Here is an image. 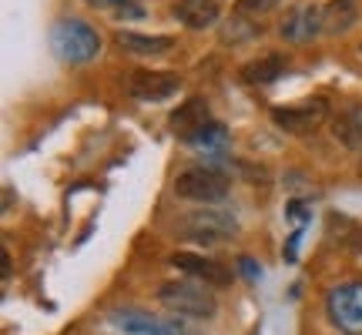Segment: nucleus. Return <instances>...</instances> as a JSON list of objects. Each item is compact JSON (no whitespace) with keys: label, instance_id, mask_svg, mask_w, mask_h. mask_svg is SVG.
Wrapping results in <instances>:
<instances>
[{"label":"nucleus","instance_id":"nucleus-20","mask_svg":"<svg viewBox=\"0 0 362 335\" xmlns=\"http://www.w3.org/2000/svg\"><path fill=\"white\" fill-rule=\"evenodd\" d=\"M238 265H242V271H245L248 278H255L259 271H255V265H252V258H238Z\"/></svg>","mask_w":362,"mask_h":335},{"label":"nucleus","instance_id":"nucleus-13","mask_svg":"<svg viewBox=\"0 0 362 335\" xmlns=\"http://www.w3.org/2000/svg\"><path fill=\"white\" fill-rule=\"evenodd\" d=\"M175 17L188 30H205V27H215V20H218V4L215 0H178Z\"/></svg>","mask_w":362,"mask_h":335},{"label":"nucleus","instance_id":"nucleus-15","mask_svg":"<svg viewBox=\"0 0 362 335\" xmlns=\"http://www.w3.org/2000/svg\"><path fill=\"white\" fill-rule=\"evenodd\" d=\"M285 57L282 54H269V57H259V61H252V64L242 67V78L248 84H272V81H279L285 74Z\"/></svg>","mask_w":362,"mask_h":335},{"label":"nucleus","instance_id":"nucleus-8","mask_svg":"<svg viewBox=\"0 0 362 335\" xmlns=\"http://www.w3.org/2000/svg\"><path fill=\"white\" fill-rule=\"evenodd\" d=\"M107 322L121 335H181L175 322H161V319H155V315H148L141 309H117L107 315Z\"/></svg>","mask_w":362,"mask_h":335},{"label":"nucleus","instance_id":"nucleus-18","mask_svg":"<svg viewBox=\"0 0 362 335\" xmlns=\"http://www.w3.org/2000/svg\"><path fill=\"white\" fill-rule=\"evenodd\" d=\"M279 4H282V0H238V4H235V11L259 17V13H269L272 7H279Z\"/></svg>","mask_w":362,"mask_h":335},{"label":"nucleus","instance_id":"nucleus-19","mask_svg":"<svg viewBox=\"0 0 362 335\" xmlns=\"http://www.w3.org/2000/svg\"><path fill=\"white\" fill-rule=\"evenodd\" d=\"M90 7H115V11L121 13H134V17H141V11L134 7V4H128V0H88Z\"/></svg>","mask_w":362,"mask_h":335},{"label":"nucleus","instance_id":"nucleus-14","mask_svg":"<svg viewBox=\"0 0 362 335\" xmlns=\"http://www.w3.org/2000/svg\"><path fill=\"white\" fill-rule=\"evenodd\" d=\"M359 20L356 0H329L322 7V30L325 34H346Z\"/></svg>","mask_w":362,"mask_h":335},{"label":"nucleus","instance_id":"nucleus-12","mask_svg":"<svg viewBox=\"0 0 362 335\" xmlns=\"http://www.w3.org/2000/svg\"><path fill=\"white\" fill-rule=\"evenodd\" d=\"M115 40H117L121 51L138 54V57H158V54H168L171 47H175V40L165 37V34L148 37V34H138V30H117Z\"/></svg>","mask_w":362,"mask_h":335},{"label":"nucleus","instance_id":"nucleus-16","mask_svg":"<svg viewBox=\"0 0 362 335\" xmlns=\"http://www.w3.org/2000/svg\"><path fill=\"white\" fill-rule=\"evenodd\" d=\"M332 134H336L349 151H362V114L359 111H346V114H339L336 124H332Z\"/></svg>","mask_w":362,"mask_h":335},{"label":"nucleus","instance_id":"nucleus-2","mask_svg":"<svg viewBox=\"0 0 362 335\" xmlns=\"http://www.w3.org/2000/svg\"><path fill=\"white\" fill-rule=\"evenodd\" d=\"M158 302L171 309L175 315H188V319H211L218 312V298L205 282H165L158 292Z\"/></svg>","mask_w":362,"mask_h":335},{"label":"nucleus","instance_id":"nucleus-17","mask_svg":"<svg viewBox=\"0 0 362 335\" xmlns=\"http://www.w3.org/2000/svg\"><path fill=\"white\" fill-rule=\"evenodd\" d=\"M188 144H194V148H205V151H211V155H221L225 151V144H228V134H225V128H221L218 121H211L202 134H194Z\"/></svg>","mask_w":362,"mask_h":335},{"label":"nucleus","instance_id":"nucleus-6","mask_svg":"<svg viewBox=\"0 0 362 335\" xmlns=\"http://www.w3.org/2000/svg\"><path fill=\"white\" fill-rule=\"evenodd\" d=\"M325 117H329V104L322 98H309V101L296 104V107H275L272 111V121L288 134H309V131L322 124Z\"/></svg>","mask_w":362,"mask_h":335},{"label":"nucleus","instance_id":"nucleus-3","mask_svg":"<svg viewBox=\"0 0 362 335\" xmlns=\"http://www.w3.org/2000/svg\"><path fill=\"white\" fill-rule=\"evenodd\" d=\"M175 194H178V198H188V201H202V205L221 201V198L228 194V178L211 165L185 168L178 178H175Z\"/></svg>","mask_w":362,"mask_h":335},{"label":"nucleus","instance_id":"nucleus-1","mask_svg":"<svg viewBox=\"0 0 362 335\" xmlns=\"http://www.w3.org/2000/svg\"><path fill=\"white\" fill-rule=\"evenodd\" d=\"M51 47L64 64H88L101 51V37L90 24L78 17H64L51 27Z\"/></svg>","mask_w":362,"mask_h":335},{"label":"nucleus","instance_id":"nucleus-11","mask_svg":"<svg viewBox=\"0 0 362 335\" xmlns=\"http://www.w3.org/2000/svg\"><path fill=\"white\" fill-rule=\"evenodd\" d=\"M208 124H211V111H208L205 98H188V101L171 114V131H175L178 138H185V141H192L194 134H202Z\"/></svg>","mask_w":362,"mask_h":335},{"label":"nucleus","instance_id":"nucleus-9","mask_svg":"<svg viewBox=\"0 0 362 335\" xmlns=\"http://www.w3.org/2000/svg\"><path fill=\"white\" fill-rule=\"evenodd\" d=\"M282 37L292 40V44H305L312 40L315 34H322V7H315V4H302V7H292V11L285 13L282 20Z\"/></svg>","mask_w":362,"mask_h":335},{"label":"nucleus","instance_id":"nucleus-5","mask_svg":"<svg viewBox=\"0 0 362 335\" xmlns=\"http://www.w3.org/2000/svg\"><path fill=\"white\" fill-rule=\"evenodd\" d=\"M325 309L332 315V322L346 332H362V282L339 285L329 292Z\"/></svg>","mask_w":362,"mask_h":335},{"label":"nucleus","instance_id":"nucleus-4","mask_svg":"<svg viewBox=\"0 0 362 335\" xmlns=\"http://www.w3.org/2000/svg\"><path fill=\"white\" fill-rule=\"evenodd\" d=\"M238 232V225L228 211H218V208H202L188 218L181 221V238L188 242H198V245H218L225 238H232Z\"/></svg>","mask_w":362,"mask_h":335},{"label":"nucleus","instance_id":"nucleus-21","mask_svg":"<svg viewBox=\"0 0 362 335\" xmlns=\"http://www.w3.org/2000/svg\"><path fill=\"white\" fill-rule=\"evenodd\" d=\"M359 178H362V161H359Z\"/></svg>","mask_w":362,"mask_h":335},{"label":"nucleus","instance_id":"nucleus-10","mask_svg":"<svg viewBox=\"0 0 362 335\" xmlns=\"http://www.w3.org/2000/svg\"><path fill=\"white\" fill-rule=\"evenodd\" d=\"M171 265H175V269H181L185 275H192L194 282L211 285V288H218V285H228V282H232V271L225 269L221 261H211V258H202V255L178 252V255H171Z\"/></svg>","mask_w":362,"mask_h":335},{"label":"nucleus","instance_id":"nucleus-7","mask_svg":"<svg viewBox=\"0 0 362 335\" xmlns=\"http://www.w3.org/2000/svg\"><path fill=\"white\" fill-rule=\"evenodd\" d=\"M178 74H168V71H131L128 78V94L134 101H165L171 94H178Z\"/></svg>","mask_w":362,"mask_h":335}]
</instances>
